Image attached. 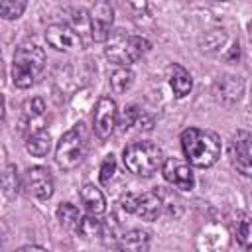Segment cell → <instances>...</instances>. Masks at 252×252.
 I'll list each match as a JSON object with an SVG mask.
<instances>
[{
  "instance_id": "cell-23",
  "label": "cell",
  "mask_w": 252,
  "mask_h": 252,
  "mask_svg": "<svg viewBox=\"0 0 252 252\" xmlns=\"http://www.w3.org/2000/svg\"><path fill=\"white\" fill-rule=\"evenodd\" d=\"M236 240L244 250H250V217L246 213H240L236 219Z\"/></svg>"
},
{
  "instance_id": "cell-10",
  "label": "cell",
  "mask_w": 252,
  "mask_h": 252,
  "mask_svg": "<svg viewBox=\"0 0 252 252\" xmlns=\"http://www.w3.org/2000/svg\"><path fill=\"white\" fill-rule=\"evenodd\" d=\"M45 41L57 51H75L81 49L79 33L67 24H51L45 30Z\"/></svg>"
},
{
  "instance_id": "cell-5",
  "label": "cell",
  "mask_w": 252,
  "mask_h": 252,
  "mask_svg": "<svg viewBox=\"0 0 252 252\" xmlns=\"http://www.w3.org/2000/svg\"><path fill=\"white\" fill-rule=\"evenodd\" d=\"M85 124L79 122L75 124V128L67 130L55 148V161L61 169L71 171L75 167H79V163L83 161L85 154H87V134H85Z\"/></svg>"
},
{
  "instance_id": "cell-6",
  "label": "cell",
  "mask_w": 252,
  "mask_h": 252,
  "mask_svg": "<svg viewBox=\"0 0 252 252\" xmlns=\"http://www.w3.org/2000/svg\"><path fill=\"white\" fill-rule=\"evenodd\" d=\"M116 120H118V106H116L114 98L100 96L94 106V114H93V130H94L96 138H100V140L110 138V134L114 132Z\"/></svg>"
},
{
  "instance_id": "cell-15",
  "label": "cell",
  "mask_w": 252,
  "mask_h": 252,
  "mask_svg": "<svg viewBox=\"0 0 252 252\" xmlns=\"http://www.w3.org/2000/svg\"><path fill=\"white\" fill-rule=\"evenodd\" d=\"M79 195H81V203H83V207L87 209L89 215L98 217V215H102V213L106 211L104 195H102V191H100L98 187H94L93 183L83 185V189H81Z\"/></svg>"
},
{
  "instance_id": "cell-27",
  "label": "cell",
  "mask_w": 252,
  "mask_h": 252,
  "mask_svg": "<svg viewBox=\"0 0 252 252\" xmlns=\"http://www.w3.org/2000/svg\"><path fill=\"white\" fill-rule=\"evenodd\" d=\"M136 199H138V195L126 193V195L120 199V205H122V209H124L126 213H134V209H136Z\"/></svg>"
},
{
  "instance_id": "cell-29",
  "label": "cell",
  "mask_w": 252,
  "mask_h": 252,
  "mask_svg": "<svg viewBox=\"0 0 252 252\" xmlns=\"http://www.w3.org/2000/svg\"><path fill=\"white\" fill-rule=\"evenodd\" d=\"M4 114H6V104H4V96L0 94V122L4 120Z\"/></svg>"
},
{
  "instance_id": "cell-16",
  "label": "cell",
  "mask_w": 252,
  "mask_h": 252,
  "mask_svg": "<svg viewBox=\"0 0 252 252\" xmlns=\"http://www.w3.org/2000/svg\"><path fill=\"white\" fill-rule=\"evenodd\" d=\"M242 81L238 77H222L220 81H217L215 85V93H217V98L224 104H232L240 98L242 94Z\"/></svg>"
},
{
  "instance_id": "cell-7",
  "label": "cell",
  "mask_w": 252,
  "mask_h": 252,
  "mask_svg": "<svg viewBox=\"0 0 252 252\" xmlns=\"http://www.w3.org/2000/svg\"><path fill=\"white\" fill-rule=\"evenodd\" d=\"M53 175L43 165H33L24 173V189L28 191V195H33L35 199H49L53 195Z\"/></svg>"
},
{
  "instance_id": "cell-11",
  "label": "cell",
  "mask_w": 252,
  "mask_h": 252,
  "mask_svg": "<svg viewBox=\"0 0 252 252\" xmlns=\"http://www.w3.org/2000/svg\"><path fill=\"white\" fill-rule=\"evenodd\" d=\"M230 161L238 173L250 175V132L238 130L230 140Z\"/></svg>"
},
{
  "instance_id": "cell-13",
  "label": "cell",
  "mask_w": 252,
  "mask_h": 252,
  "mask_svg": "<svg viewBox=\"0 0 252 252\" xmlns=\"http://www.w3.org/2000/svg\"><path fill=\"white\" fill-rule=\"evenodd\" d=\"M161 207H163V201H161L159 193H158V191H148V193H144V195H140V197L136 199V209H134V213H136L140 219L152 222V220H156V219L159 217Z\"/></svg>"
},
{
  "instance_id": "cell-24",
  "label": "cell",
  "mask_w": 252,
  "mask_h": 252,
  "mask_svg": "<svg viewBox=\"0 0 252 252\" xmlns=\"http://www.w3.org/2000/svg\"><path fill=\"white\" fill-rule=\"evenodd\" d=\"M28 2L24 0H0V16L4 20H18L24 10H26Z\"/></svg>"
},
{
  "instance_id": "cell-21",
  "label": "cell",
  "mask_w": 252,
  "mask_h": 252,
  "mask_svg": "<svg viewBox=\"0 0 252 252\" xmlns=\"http://www.w3.org/2000/svg\"><path fill=\"white\" fill-rule=\"evenodd\" d=\"M57 220L63 228H77L79 220H81V213L75 205L71 203H61L57 207Z\"/></svg>"
},
{
  "instance_id": "cell-1",
  "label": "cell",
  "mask_w": 252,
  "mask_h": 252,
  "mask_svg": "<svg viewBox=\"0 0 252 252\" xmlns=\"http://www.w3.org/2000/svg\"><path fill=\"white\" fill-rule=\"evenodd\" d=\"M181 150L187 163L195 167H211L220 158V138L203 128H187L181 132Z\"/></svg>"
},
{
  "instance_id": "cell-12",
  "label": "cell",
  "mask_w": 252,
  "mask_h": 252,
  "mask_svg": "<svg viewBox=\"0 0 252 252\" xmlns=\"http://www.w3.org/2000/svg\"><path fill=\"white\" fill-rule=\"evenodd\" d=\"M114 250L116 252H148L150 250V234L142 228L126 230L118 236Z\"/></svg>"
},
{
  "instance_id": "cell-2",
  "label": "cell",
  "mask_w": 252,
  "mask_h": 252,
  "mask_svg": "<svg viewBox=\"0 0 252 252\" xmlns=\"http://www.w3.org/2000/svg\"><path fill=\"white\" fill-rule=\"evenodd\" d=\"M150 47H152V43L146 37L116 30V32H110V35L106 37L104 55L112 63H116L120 67H128V65L136 63L140 57H144L150 51Z\"/></svg>"
},
{
  "instance_id": "cell-9",
  "label": "cell",
  "mask_w": 252,
  "mask_h": 252,
  "mask_svg": "<svg viewBox=\"0 0 252 252\" xmlns=\"http://www.w3.org/2000/svg\"><path fill=\"white\" fill-rule=\"evenodd\" d=\"M161 175L167 183H171L173 187L177 189H193V183H195V177H193V171L189 167V163L177 159V158H167L163 159L161 163Z\"/></svg>"
},
{
  "instance_id": "cell-28",
  "label": "cell",
  "mask_w": 252,
  "mask_h": 252,
  "mask_svg": "<svg viewBox=\"0 0 252 252\" xmlns=\"http://www.w3.org/2000/svg\"><path fill=\"white\" fill-rule=\"evenodd\" d=\"M14 252H47V250L41 248V246H37V244H28V246H22V248H18Z\"/></svg>"
},
{
  "instance_id": "cell-20",
  "label": "cell",
  "mask_w": 252,
  "mask_h": 252,
  "mask_svg": "<svg viewBox=\"0 0 252 252\" xmlns=\"http://www.w3.org/2000/svg\"><path fill=\"white\" fill-rule=\"evenodd\" d=\"M77 232H79V236H83L87 240L96 238V236H102V220H98L93 215L81 217V220L77 224Z\"/></svg>"
},
{
  "instance_id": "cell-26",
  "label": "cell",
  "mask_w": 252,
  "mask_h": 252,
  "mask_svg": "<svg viewBox=\"0 0 252 252\" xmlns=\"http://www.w3.org/2000/svg\"><path fill=\"white\" fill-rule=\"evenodd\" d=\"M114 171H116V159H114L112 154H108V156L102 159V165H100V173H98L100 183H102V185H108L110 179H112V175H114Z\"/></svg>"
},
{
  "instance_id": "cell-25",
  "label": "cell",
  "mask_w": 252,
  "mask_h": 252,
  "mask_svg": "<svg viewBox=\"0 0 252 252\" xmlns=\"http://www.w3.org/2000/svg\"><path fill=\"white\" fill-rule=\"evenodd\" d=\"M138 118H140V110H138V106H136V104L126 106V108H124V112H122V116H120V120H118L120 130H122V132L130 130V128L138 122Z\"/></svg>"
},
{
  "instance_id": "cell-14",
  "label": "cell",
  "mask_w": 252,
  "mask_h": 252,
  "mask_svg": "<svg viewBox=\"0 0 252 252\" xmlns=\"http://www.w3.org/2000/svg\"><path fill=\"white\" fill-rule=\"evenodd\" d=\"M43 112H45V102H43V98L33 96V98H30V100H26L24 106H22V122H20L22 134L30 136V134L33 132L32 126L35 124L37 118L43 116Z\"/></svg>"
},
{
  "instance_id": "cell-8",
  "label": "cell",
  "mask_w": 252,
  "mask_h": 252,
  "mask_svg": "<svg viewBox=\"0 0 252 252\" xmlns=\"http://www.w3.org/2000/svg\"><path fill=\"white\" fill-rule=\"evenodd\" d=\"M89 22H91V35L94 41H106L110 35V28L114 22V8L108 2H96L93 4L89 12Z\"/></svg>"
},
{
  "instance_id": "cell-4",
  "label": "cell",
  "mask_w": 252,
  "mask_h": 252,
  "mask_svg": "<svg viewBox=\"0 0 252 252\" xmlns=\"http://www.w3.org/2000/svg\"><path fill=\"white\" fill-rule=\"evenodd\" d=\"M122 161L124 167L134 173V175H142V177H150L152 173H156L161 163H163V152L159 146H156L154 142L142 140V142H132L124 148L122 152Z\"/></svg>"
},
{
  "instance_id": "cell-17",
  "label": "cell",
  "mask_w": 252,
  "mask_h": 252,
  "mask_svg": "<svg viewBox=\"0 0 252 252\" xmlns=\"http://www.w3.org/2000/svg\"><path fill=\"white\" fill-rule=\"evenodd\" d=\"M169 85H171V91L177 98H183L191 93V87H193V79L189 75V71L177 63L171 65L169 69Z\"/></svg>"
},
{
  "instance_id": "cell-22",
  "label": "cell",
  "mask_w": 252,
  "mask_h": 252,
  "mask_svg": "<svg viewBox=\"0 0 252 252\" xmlns=\"http://www.w3.org/2000/svg\"><path fill=\"white\" fill-rule=\"evenodd\" d=\"M134 83V73L128 67H118L112 75H110V87L114 93H126Z\"/></svg>"
},
{
  "instance_id": "cell-18",
  "label": "cell",
  "mask_w": 252,
  "mask_h": 252,
  "mask_svg": "<svg viewBox=\"0 0 252 252\" xmlns=\"http://www.w3.org/2000/svg\"><path fill=\"white\" fill-rule=\"evenodd\" d=\"M22 181L18 175V167L14 163H8L2 171H0V189L8 199H16L20 193Z\"/></svg>"
},
{
  "instance_id": "cell-19",
  "label": "cell",
  "mask_w": 252,
  "mask_h": 252,
  "mask_svg": "<svg viewBox=\"0 0 252 252\" xmlns=\"http://www.w3.org/2000/svg\"><path fill=\"white\" fill-rule=\"evenodd\" d=\"M51 148V136L49 132H45L43 128L41 130H35L32 132L30 136H26V150L35 156V158H43Z\"/></svg>"
},
{
  "instance_id": "cell-3",
  "label": "cell",
  "mask_w": 252,
  "mask_h": 252,
  "mask_svg": "<svg viewBox=\"0 0 252 252\" xmlns=\"http://www.w3.org/2000/svg\"><path fill=\"white\" fill-rule=\"evenodd\" d=\"M45 69V51L35 43H22L14 53L12 81L18 89H30Z\"/></svg>"
}]
</instances>
